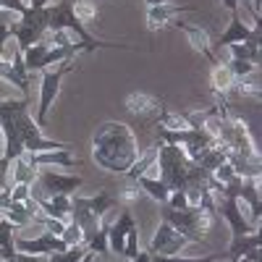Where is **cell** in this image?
Segmentation results:
<instances>
[{
    "instance_id": "obj_5",
    "label": "cell",
    "mask_w": 262,
    "mask_h": 262,
    "mask_svg": "<svg viewBox=\"0 0 262 262\" xmlns=\"http://www.w3.org/2000/svg\"><path fill=\"white\" fill-rule=\"evenodd\" d=\"M81 184H84L81 176H63V173L42 170L34 179V184L29 186V196L32 200H42V196H53V194H74Z\"/></svg>"
},
{
    "instance_id": "obj_35",
    "label": "cell",
    "mask_w": 262,
    "mask_h": 262,
    "mask_svg": "<svg viewBox=\"0 0 262 262\" xmlns=\"http://www.w3.org/2000/svg\"><path fill=\"white\" fill-rule=\"evenodd\" d=\"M0 158H3V149H0Z\"/></svg>"
},
{
    "instance_id": "obj_36",
    "label": "cell",
    "mask_w": 262,
    "mask_h": 262,
    "mask_svg": "<svg viewBox=\"0 0 262 262\" xmlns=\"http://www.w3.org/2000/svg\"><path fill=\"white\" fill-rule=\"evenodd\" d=\"M92 3H97V0H92Z\"/></svg>"
},
{
    "instance_id": "obj_15",
    "label": "cell",
    "mask_w": 262,
    "mask_h": 262,
    "mask_svg": "<svg viewBox=\"0 0 262 262\" xmlns=\"http://www.w3.org/2000/svg\"><path fill=\"white\" fill-rule=\"evenodd\" d=\"M238 200H244L249 205V223L254 228H259V215H262V207H259V176L242 179V186H238Z\"/></svg>"
},
{
    "instance_id": "obj_9",
    "label": "cell",
    "mask_w": 262,
    "mask_h": 262,
    "mask_svg": "<svg viewBox=\"0 0 262 262\" xmlns=\"http://www.w3.org/2000/svg\"><path fill=\"white\" fill-rule=\"evenodd\" d=\"M13 244H16V252H24V254H55V252L69 249V244L60 236L48 233V231L37 238H16Z\"/></svg>"
},
{
    "instance_id": "obj_10",
    "label": "cell",
    "mask_w": 262,
    "mask_h": 262,
    "mask_svg": "<svg viewBox=\"0 0 262 262\" xmlns=\"http://www.w3.org/2000/svg\"><path fill=\"white\" fill-rule=\"evenodd\" d=\"M221 215L226 217V223L231 226V236H247V233H254L257 228L247 221L238 210V196H221Z\"/></svg>"
},
{
    "instance_id": "obj_33",
    "label": "cell",
    "mask_w": 262,
    "mask_h": 262,
    "mask_svg": "<svg viewBox=\"0 0 262 262\" xmlns=\"http://www.w3.org/2000/svg\"><path fill=\"white\" fill-rule=\"evenodd\" d=\"M48 3H50V0H32L29 8H48Z\"/></svg>"
},
{
    "instance_id": "obj_7",
    "label": "cell",
    "mask_w": 262,
    "mask_h": 262,
    "mask_svg": "<svg viewBox=\"0 0 262 262\" xmlns=\"http://www.w3.org/2000/svg\"><path fill=\"white\" fill-rule=\"evenodd\" d=\"M71 221L79 226V231H81V242H84V247L95 238V233L102 228V217H97L92 210H90V205H86V196H74L71 194Z\"/></svg>"
},
{
    "instance_id": "obj_3",
    "label": "cell",
    "mask_w": 262,
    "mask_h": 262,
    "mask_svg": "<svg viewBox=\"0 0 262 262\" xmlns=\"http://www.w3.org/2000/svg\"><path fill=\"white\" fill-rule=\"evenodd\" d=\"M29 111V100H3L0 102V131L6 137L3 158L13 163L16 158L24 155V144H21V116Z\"/></svg>"
},
{
    "instance_id": "obj_16",
    "label": "cell",
    "mask_w": 262,
    "mask_h": 262,
    "mask_svg": "<svg viewBox=\"0 0 262 262\" xmlns=\"http://www.w3.org/2000/svg\"><path fill=\"white\" fill-rule=\"evenodd\" d=\"M37 207L45 212L48 217H58V221H71V194H53L34 200Z\"/></svg>"
},
{
    "instance_id": "obj_13",
    "label": "cell",
    "mask_w": 262,
    "mask_h": 262,
    "mask_svg": "<svg viewBox=\"0 0 262 262\" xmlns=\"http://www.w3.org/2000/svg\"><path fill=\"white\" fill-rule=\"evenodd\" d=\"M179 29L189 37V45H191L196 53H200V55H205V60H207L210 66L217 63V58H215V53H212L210 34H207L205 27H196V24H179Z\"/></svg>"
},
{
    "instance_id": "obj_12",
    "label": "cell",
    "mask_w": 262,
    "mask_h": 262,
    "mask_svg": "<svg viewBox=\"0 0 262 262\" xmlns=\"http://www.w3.org/2000/svg\"><path fill=\"white\" fill-rule=\"evenodd\" d=\"M236 42H259V29H249L242 21V16H238V11L231 13V24L223 32V37H221L217 45L226 48V45H236Z\"/></svg>"
},
{
    "instance_id": "obj_30",
    "label": "cell",
    "mask_w": 262,
    "mask_h": 262,
    "mask_svg": "<svg viewBox=\"0 0 262 262\" xmlns=\"http://www.w3.org/2000/svg\"><path fill=\"white\" fill-rule=\"evenodd\" d=\"M60 238H63V242H66V244H69V247H76V244H84V242H81V231H79V226H76L74 221H71L69 226H66V228H63V233H60Z\"/></svg>"
},
{
    "instance_id": "obj_27",
    "label": "cell",
    "mask_w": 262,
    "mask_h": 262,
    "mask_svg": "<svg viewBox=\"0 0 262 262\" xmlns=\"http://www.w3.org/2000/svg\"><path fill=\"white\" fill-rule=\"evenodd\" d=\"M139 254V228L131 226L126 233V244H123V257L126 259H134Z\"/></svg>"
},
{
    "instance_id": "obj_25",
    "label": "cell",
    "mask_w": 262,
    "mask_h": 262,
    "mask_svg": "<svg viewBox=\"0 0 262 262\" xmlns=\"http://www.w3.org/2000/svg\"><path fill=\"white\" fill-rule=\"evenodd\" d=\"M86 247L84 244H76V247H69L63 252H55V254H48V262H79L84 257Z\"/></svg>"
},
{
    "instance_id": "obj_32",
    "label": "cell",
    "mask_w": 262,
    "mask_h": 262,
    "mask_svg": "<svg viewBox=\"0 0 262 262\" xmlns=\"http://www.w3.org/2000/svg\"><path fill=\"white\" fill-rule=\"evenodd\" d=\"M223 6L233 13V11H238V0H223Z\"/></svg>"
},
{
    "instance_id": "obj_31",
    "label": "cell",
    "mask_w": 262,
    "mask_h": 262,
    "mask_svg": "<svg viewBox=\"0 0 262 262\" xmlns=\"http://www.w3.org/2000/svg\"><path fill=\"white\" fill-rule=\"evenodd\" d=\"M131 262H152V254H149V252H142V249H139V254H137L134 259H131Z\"/></svg>"
},
{
    "instance_id": "obj_14",
    "label": "cell",
    "mask_w": 262,
    "mask_h": 262,
    "mask_svg": "<svg viewBox=\"0 0 262 262\" xmlns=\"http://www.w3.org/2000/svg\"><path fill=\"white\" fill-rule=\"evenodd\" d=\"M186 11H194V6H147V29L149 32H158L163 27H168L173 16L179 13H186Z\"/></svg>"
},
{
    "instance_id": "obj_29",
    "label": "cell",
    "mask_w": 262,
    "mask_h": 262,
    "mask_svg": "<svg viewBox=\"0 0 262 262\" xmlns=\"http://www.w3.org/2000/svg\"><path fill=\"white\" fill-rule=\"evenodd\" d=\"M228 71L233 74V79H244V76H249L252 71H257V66H252V63H247V60H233V58H231Z\"/></svg>"
},
{
    "instance_id": "obj_23",
    "label": "cell",
    "mask_w": 262,
    "mask_h": 262,
    "mask_svg": "<svg viewBox=\"0 0 262 262\" xmlns=\"http://www.w3.org/2000/svg\"><path fill=\"white\" fill-rule=\"evenodd\" d=\"M74 13H76V18L81 21L84 27H92V24H97V21H100L97 8H95L92 0H76V3H74Z\"/></svg>"
},
{
    "instance_id": "obj_21",
    "label": "cell",
    "mask_w": 262,
    "mask_h": 262,
    "mask_svg": "<svg viewBox=\"0 0 262 262\" xmlns=\"http://www.w3.org/2000/svg\"><path fill=\"white\" fill-rule=\"evenodd\" d=\"M228 48L233 60H247L252 66H259V42H236V45Z\"/></svg>"
},
{
    "instance_id": "obj_6",
    "label": "cell",
    "mask_w": 262,
    "mask_h": 262,
    "mask_svg": "<svg viewBox=\"0 0 262 262\" xmlns=\"http://www.w3.org/2000/svg\"><path fill=\"white\" fill-rule=\"evenodd\" d=\"M189 244V238L176 231L168 221H163L155 231V236H152V242H149V254H160V257H173V254H179L184 247Z\"/></svg>"
},
{
    "instance_id": "obj_22",
    "label": "cell",
    "mask_w": 262,
    "mask_h": 262,
    "mask_svg": "<svg viewBox=\"0 0 262 262\" xmlns=\"http://www.w3.org/2000/svg\"><path fill=\"white\" fill-rule=\"evenodd\" d=\"M155 158H158V147H152V149H147L142 158H137L134 160V165H131L128 170H126V179H139V176H144V173L152 168V163H155Z\"/></svg>"
},
{
    "instance_id": "obj_4",
    "label": "cell",
    "mask_w": 262,
    "mask_h": 262,
    "mask_svg": "<svg viewBox=\"0 0 262 262\" xmlns=\"http://www.w3.org/2000/svg\"><path fill=\"white\" fill-rule=\"evenodd\" d=\"M76 69V58H69V60H60L55 63V69H45L42 71V86H39V111H37V126L42 128L48 121V113H50V105L58 95V86L63 81V76H69L71 71Z\"/></svg>"
},
{
    "instance_id": "obj_28",
    "label": "cell",
    "mask_w": 262,
    "mask_h": 262,
    "mask_svg": "<svg viewBox=\"0 0 262 262\" xmlns=\"http://www.w3.org/2000/svg\"><path fill=\"white\" fill-rule=\"evenodd\" d=\"M215 259H223L221 254H205V257H160V254H152V262H215Z\"/></svg>"
},
{
    "instance_id": "obj_11",
    "label": "cell",
    "mask_w": 262,
    "mask_h": 262,
    "mask_svg": "<svg viewBox=\"0 0 262 262\" xmlns=\"http://www.w3.org/2000/svg\"><path fill=\"white\" fill-rule=\"evenodd\" d=\"M131 226H137V221H134V215H131V210H128V207H123V210H121V215H118V221H116L113 226H107V247H111V254L123 257L126 233H128V228H131Z\"/></svg>"
},
{
    "instance_id": "obj_19",
    "label": "cell",
    "mask_w": 262,
    "mask_h": 262,
    "mask_svg": "<svg viewBox=\"0 0 262 262\" xmlns=\"http://www.w3.org/2000/svg\"><path fill=\"white\" fill-rule=\"evenodd\" d=\"M16 226L8 223L6 217H0V259H6V262H13L16 259V236H13Z\"/></svg>"
},
{
    "instance_id": "obj_24",
    "label": "cell",
    "mask_w": 262,
    "mask_h": 262,
    "mask_svg": "<svg viewBox=\"0 0 262 262\" xmlns=\"http://www.w3.org/2000/svg\"><path fill=\"white\" fill-rule=\"evenodd\" d=\"M86 205H90V210H92L97 217H102L111 207L118 205V200H116V196H111V194H105V191H100V194H95V196H86Z\"/></svg>"
},
{
    "instance_id": "obj_26",
    "label": "cell",
    "mask_w": 262,
    "mask_h": 262,
    "mask_svg": "<svg viewBox=\"0 0 262 262\" xmlns=\"http://www.w3.org/2000/svg\"><path fill=\"white\" fill-rule=\"evenodd\" d=\"M142 189H139V184L134 181V179H126L123 181V186H121V202L123 205H131V202H137V200H142Z\"/></svg>"
},
{
    "instance_id": "obj_1",
    "label": "cell",
    "mask_w": 262,
    "mask_h": 262,
    "mask_svg": "<svg viewBox=\"0 0 262 262\" xmlns=\"http://www.w3.org/2000/svg\"><path fill=\"white\" fill-rule=\"evenodd\" d=\"M92 158L105 170L126 173L139 158V144H137L134 131L118 121L100 123L92 139Z\"/></svg>"
},
{
    "instance_id": "obj_8",
    "label": "cell",
    "mask_w": 262,
    "mask_h": 262,
    "mask_svg": "<svg viewBox=\"0 0 262 262\" xmlns=\"http://www.w3.org/2000/svg\"><path fill=\"white\" fill-rule=\"evenodd\" d=\"M126 111L147 126V123H152L149 116H158V118H160V113L165 111V107H163V100L155 97V95H147V92H131V95L126 97Z\"/></svg>"
},
{
    "instance_id": "obj_17",
    "label": "cell",
    "mask_w": 262,
    "mask_h": 262,
    "mask_svg": "<svg viewBox=\"0 0 262 262\" xmlns=\"http://www.w3.org/2000/svg\"><path fill=\"white\" fill-rule=\"evenodd\" d=\"M259 247H262V236H259V231L247 233V236H231V244H228V249L223 252V259H226V262H233V259L244 257L247 252L259 249Z\"/></svg>"
},
{
    "instance_id": "obj_34",
    "label": "cell",
    "mask_w": 262,
    "mask_h": 262,
    "mask_svg": "<svg viewBox=\"0 0 262 262\" xmlns=\"http://www.w3.org/2000/svg\"><path fill=\"white\" fill-rule=\"evenodd\" d=\"M95 257H97L95 252H90V249H86V252H84V257H81L79 262H95Z\"/></svg>"
},
{
    "instance_id": "obj_18",
    "label": "cell",
    "mask_w": 262,
    "mask_h": 262,
    "mask_svg": "<svg viewBox=\"0 0 262 262\" xmlns=\"http://www.w3.org/2000/svg\"><path fill=\"white\" fill-rule=\"evenodd\" d=\"M134 181L139 184V189L149 196V200H155L158 205H165V202H168L170 189H168L160 179H155V176H139V179H134Z\"/></svg>"
},
{
    "instance_id": "obj_2",
    "label": "cell",
    "mask_w": 262,
    "mask_h": 262,
    "mask_svg": "<svg viewBox=\"0 0 262 262\" xmlns=\"http://www.w3.org/2000/svg\"><path fill=\"white\" fill-rule=\"evenodd\" d=\"M74 3L76 0H60L58 6H48V32H71L81 45L84 53H92L97 48H126V50H134L131 45H123V42H105V39H95L90 34L81 21L74 13Z\"/></svg>"
},
{
    "instance_id": "obj_20",
    "label": "cell",
    "mask_w": 262,
    "mask_h": 262,
    "mask_svg": "<svg viewBox=\"0 0 262 262\" xmlns=\"http://www.w3.org/2000/svg\"><path fill=\"white\" fill-rule=\"evenodd\" d=\"M233 84H236V79H233V74L228 71V66H223L221 60H217L215 66H212V90L217 92V95H231V90H233Z\"/></svg>"
}]
</instances>
